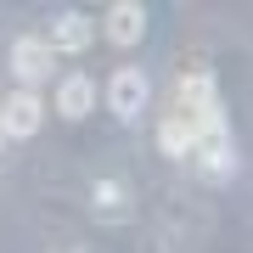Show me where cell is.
Returning a JSON list of instances; mask_svg holds the SVG:
<instances>
[{
  "mask_svg": "<svg viewBox=\"0 0 253 253\" xmlns=\"http://www.w3.org/2000/svg\"><path fill=\"white\" fill-rule=\"evenodd\" d=\"M191 163H197V174L203 180H214V186H225L231 174H236V141H231V124H225V107H208L191 118Z\"/></svg>",
  "mask_w": 253,
  "mask_h": 253,
  "instance_id": "1",
  "label": "cell"
},
{
  "mask_svg": "<svg viewBox=\"0 0 253 253\" xmlns=\"http://www.w3.org/2000/svg\"><path fill=\"white\" fill-rule=\"evenodd\" d=\"M51 73H56V51L40 34H17L11 40V79H17V90H40Z\"/></svg>",
  "mask_w": 253,
  "mask_h": 253,
  "instance_id": "2",
  "label": "cell"
},
{
  "mask_svg": "<svg viewBox=\"0 0 253 253\" xmlns=\"http://www.w3.org/2000/svg\"><path fill=\"white\" fill-rule=\"evenodd\" d=\"M40 124H45V101H40V90H11L6 101H0V129H6V141L40 135Z\"/></svg>",
  "mask_w": 253,
  "mask_h": 253,
  "instance_id": "3",
  "label": "cell"
},
{
  "mask_svg": "<svg viewBox=\"0 0 253 253\" xmlns=\"http://www.w3.org/2000/svg\"><path fill=\"white\" fill-rule=\"evenodd\" d=\"M146 96H152V84H146L141 68H118L113 79H107V107H113V118H141V113H146Z\"/></svg>",
  "mask_w": 253,
  "mask_h": 253,
  "instance_id": "4",
  "label": "cell"
},
{
  "mask_svg": "<svg viewBox=\"0 0 253 253\" xmlns=\"http://www.w3.org/2000/svg\"><path fill=\"white\" fill-rule=\"evenodd\" d=\"M90 40H96V23L84 17V11H56L51 17V34H45V45L51 51H90Z\"/></svg>",
  "mask_w": 253,
  "mask_h": 253,
  "instance_id": "5",
  "label": "cell"
},
{
  "mask_svg": "<svg viewBox=\"0 0 253 253\" xmlns=\"http://www.w3.org/2000/svg\"><path fill=\"white\" fill-rule=\"evenodd\" d=\"M107 40L124 45V51L146 40V6H141V0H118V6H107Z\"/></svg>",
  "mask_w": 253,
  "mask_h": 253,
  "instance_id": "6",
  "label": "cell"
},
{
  "mask_svg": "<svg viewBox=\"0 0 253 253\" xmlns=\"http://www.w3.org/2000/svg\"><path fill=\"white\" fill-rule=\"evenodd\" d=\"M90 214L107 219V225H124L129 214H135V203H129V186L124 180H96L90 186Z\"/></svg>",
  "mask_w": 253,
  "mask_h": 253,
  "instance_id": "7",
  "label": "cell"
},
{
  "mask_svg": "<svg viewBox=\"0 0 253 253\" xmlns=\"http://www.w3.org/2000/svg\"><path fill=\"white\" fill-rule=\"evenodd\" d=\"M96 79H90V73H68V79L62 84H56V113H62V118H84V113H90L96 107Z\"/></svg>",
  "mask_w": 253,
  "mask_h": 253,
  "instance_id": "8",
  "label": "cell"
},
{
  "mask_svg": "<svg viewBox=\"0 0 253 253\" xmlns=\"http://www.w3.org/2000/svg\"><path fill=\"white\" fill-rule=\"evenodd\" d=\"M208 107H219V90H214V73L197 68V73H186V79H180V113L197 118V113H208Z\"/></svg>",
  "mask_w": 253,
  "mask_h": 253,
  "instance_id": "9",
  "label": "cell"
},
{
  "mask_svg": "<svg viewBox=\"0 0 253 253\" xmlns=\"http://www.w3.org/2000/svg\"><path fill=\"white\" fill-rule=\"evenodd\" d=\"M191 135H197L191 118H186V113H169V118L158 124V152L174 158V163H186V158H191Z\"/></svg>",
  "mask_w": 253,
  "mask_h": 253,
  "instance_id": "10",
  "label": "cell"
},
{
  "mask_svg": "<svg viewBox=\"0 0 253 253\" xmlns=\"http://www.w3.org/2000/svg\"><path fill=\"white\" fill-rule=\"evenodd\" d=\"M0 146H6V129H0Z\"/></svg>",
  "mask_w": 253,
  "mask_h": 253,
  "instance_id": "11",
  "label": "cell"
},
{
  "mask_svg": "<svg viewBox=\"0 0 253 253\" xmlns=\"http://www.w3.org/2000/svg\"><path fill=\"white\" fill-rule=\"evenodd\" d=\"M68 253H84V248H68Z\"/></svg>",
  "mask_w": 253,
  "mask_h": 253,
  "instance_id": "12",
  "label": "cell"
}]
</instances>
